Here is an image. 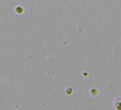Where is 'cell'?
Returning <instances> with one entry per match:
<instances>
[{
  "label": "cell",
  "instance_id": "1",
  "mask_svg": "<svg viewBox=\"0 0 121 110\" xmlns=\"http://www.w3.org/2000/svg\"><path fill=\"white\" fill-rule=\"evenodd\" d=\"M113 106L116 108L117 110H121V97H117V99H115L113 101Z\"/></svg>",
  "mask_w": 121,
  "mask_h": 110
},
{
  "label": "cell",
  "instance_id": "2",
  "mask_svg": "<svg viewBox=\"0 0 121 110\" xmlns=\"http://www.w3.org/2000/svg\"><path fill=\"white\" fill-rule=\"evenodd\" d=\"M79 1H86V0H79Z\"/></svg>",
  "mask_w": 121,
  "mask_h": 110
}]
</instances>
